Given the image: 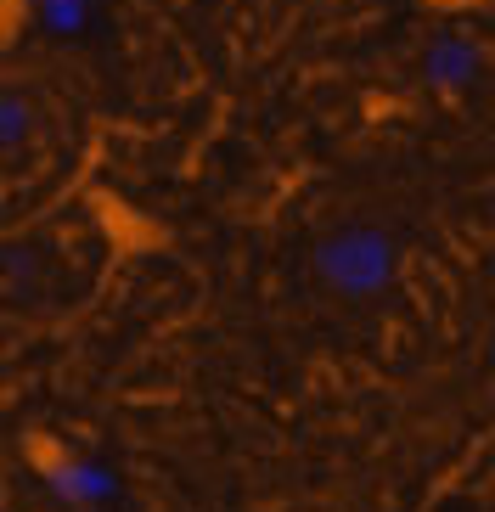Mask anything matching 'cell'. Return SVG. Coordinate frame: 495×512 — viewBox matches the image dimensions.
Segmentation results:
<instances>
[{"mask_svg": "<svg viewBox=\"0 0 495 512\" xmlns=\"http://www.w3.org/2000/svg\"><path fill=\"white\" fill-rule=\"evenodd\" d=\"M389 271H394L389 242L372 237V231H344L321 248V276L344 293H372V287L389 282Z\"/></svg>", "mask_w": 495, "mask_h": 512, "instance_id": "cell-1", "label": "cell"}, {"mask_svg": "<svg viewBox=\"0 0 495 512\" xmlns=\"http://www.w3.org/2000/svg\"><path fill=\"white\" fill-rule=\"evenodd\" d=\"M23 130H29V113H23V102H12V96L0 91V147H6V141H17Z\"/></svg>", "mask_w": 495, "mask_h": 512, "instance_id": "cell-2", "label": "cell"}]
</instances>
